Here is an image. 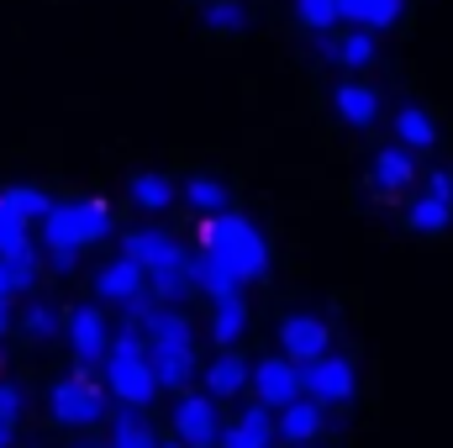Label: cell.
<instances>
[{
    "mask_svg": "<svg viewBox=\"0 0 453 448\" xmlns=\"http://www.w3.org/2000/svg\"><path fill=\"white\" fill-rule=\"evenodd\" d=\"M142 343H148V364L153 380L164 390H185L196 380V322L180 306H158L142 322Z\"/></svg>",
    "mask_w": 453,
    "mask_h": 448,
    "instance_id": "1",
    "label": "cell"
},
{
    "mask_svg": "<svg viewBox=\"0 0 453 448\" xmlns=\"http://www.w3.org/2000/svg\"><path fill=\"white\" fill-rule=\"evenodd\" d=\"M111 232V206L106 201H64L42 217V243H48V269L69 274L90 243Z\"/></svg>",
    "mask_w": 453,
    "mask_h": 448,
    "instance_id": "2",
    "label": "cell"
},
{
    "mask_svg": "<svg viewBox=\"0 0 453 448\" xmlns=\"http://www.w3.org/2000/svg\"><path fill=\"white\" fill-rule=\"evenodd\" d=\"M201 248L217 253L242 285L258 280V274L269 269V243H264V232L248 222V217H237V212H217V217H206V222H201Z\"/></svg>",
    "mask_w": 453,
    "mask_h": 448,
    "instance_id": "3",
    "label": "cell"
},
{
    "mask_svg": "<svg viewBox=\"0 0 453 448\" xmlns=\"http://www.w3.org/2000/svg\"><path fill=\"white\" fill-rule=\"evenodd\" d=\"M106 385H111V396L121 406H148L153 396H158V380H153V364H148V343L137 328H121L111 333V348H106Z\"/></svg>",
    "mask_w": 453,
    "mask_h": 448,
    "instance_id": "4",
    "label": "cell"
},
{
    "mask_svg": "<svg viewBox=\"0 0 453 448\" xmlns=\"http://www.w3.org/2000/svg\"><path fill=\"white\" fill-rule=\"evenodd\" d=\"M48 412L58 428H96L106 417V390L90 375H69L48 390Z\"/></svg>",
    "mask_w": 453,
    "mask_h": 448,
    "instance_id": "5",
    "label": "cell"
},
{
    "mask_svg": "<svg viewBox=\"0 0 453 448\" xmlns=\"http://www.w3.org/2000/svg\"><path fill=\"white\" fill-rule=\"evenodd\" d=\"M301 396L322 401V406H342L353 396V364L338 353H322L311 364H301Z\"/></svg>",
    "mask_w": 453,
    "mask_h": 448,
    "instance_id": "6",
    "label": "cell"
},
{
    "mask_svg": "<svg viewBox=\"0 0 453 448\" xmlns=\"http://www.w3.org/2000/svg\"><path fill=\"white\" fill-rule=\"evenodd\" d=\"M121 253H127L132 264H142L148 274L174 269V264H190V253H185L164 227H137V232H127V237H121Z\"/></svg>",
    "mask_w": 453,
    "mask_h": 448,
    "instance_id": "7",
    "label": "cell"
},
{
    "mask_svg": "<svg viewBox=\"0 0 453 448\" xmlns=\"http://www.w3.org/2000/svg\"><path fill=\"white\" fill-rule=\"evenodd\" d=\"M174 433H180V444L185 448H217V438H222L217 401H211L206 390L180 396V406H174Z\"/></svg>",
    "mask_w": 453,
    "mask_h": 448,
    "instance_id": "8",
    "label": "cell"
},
{
    "mask_svg": "<svg viewBox=\"0 0 453 448\" xmlns=\"http://www.w3.org/2000/svg\"><path fill=\"white\" fill-rule=\"evenodd\" d=\"M64 333H69V348H74L80 364H101L106 348H111V322H106L101 306H74L64 317Z\"/></svg>",
    "mask_w": 453,
    "mask_h": 448,
    "instance_id": "9",
    "label": "cell"
},
{
    "mask_svg": "<svg viewBox=\"0 0 453 448\" xmlns=\"http://www.w3.org/2000/svg\"><path fill=\"white\" fill-rule=\"evenodd\" d=\"M248 380H253V396H258L269 412H280V406H290V401L301 396V364H290L285 353H280V359H258Z\"/></svg>",
    "mask_w": 453,
    "mask_h": 448,
    "instance_id": "10",
    "label": "cell"
},
{
    "mask_svg": "<svg viewBox=\"0 0 453 448\" xmlns=\"http://www.w3.org/2000/svg\"><path fill=\"white\" fill-rule=\"evenodd\" d=\"M327 343H333V328H327L322 317H285V322H280V348H285L290 364H311V359H322Z\"/></svg>",
    "mask_w": 453,
    "mask_h": 448,
    "instance_id": "11",
    "label": "cell"
},
{
    "mask_svg": "<svg viewBox=\"0 0 453 448\" xmlns=\"http://www.w3.org/2000/svg\"><path fill=\"white\" fill-rule=\"evenodd\" d=\"M137 290H148V269H142V264H132L127 253H121V259H111V264H101V274H96V296H101L106 306L132 301Z\"/></svg>",
    "mask_w": 453,
    "mask_h": 448,
    "instance_id": "12",
    "label": "cell"
},
{
    "mask_svg": "<svg viewBox=\"0 0 453 448\" xmlns=\"http://www.w3.org/2000/svg\"><path fill=\"white\" fill-rule=\"evenodd\" d=\"M322 401H311V396H296L290 406H280V417H274V433L285 438V444H311L317 433H322Z\"/></svg>",
    "mask_w": 453,
    "mask_h": 448,
    "instance_id": "13",
    "label": "cell"
},
{
    "mask_svg": "<svg viewBox=\"0 0 453 448\" xmlns=\"http://www.w3.org/2000/svg\"><path fill=\"white\" fill-rule=\"evenodd\" d=\"M201 375H206V396H211V401H226V396H237V390L248 385V375H253V369H248V359H237L232 348H222Z\"/></svg>",
    "mask_w": 453,
    "mask_h": 448,
    "instance_id": "14",
    "label": "cell"
},
{
    "mask_svg": "<svg viewBox=\"0 0 453 448\" xmlns=\"http://www.w3.org/2000/svg\"><path fill=\"white\" fill-rule=\"evenodd\" d=\"M369 180H374V190H406V185L417 180V158H411V148H401V143H395V148H380Z\"/></svg>",
    "mask_w": 453,
    "mask_h": 448,
    "instance_id": "15",
    "label": "cell"
},
{
    "mask_svg": "<svg viewBox=\"0 0 453 448\" xmlns=\"http://www.w3.org/2000/svg\"><path fill=\"white\" fill-rule=\"evenodd\" d=\"M190 280H196V290H201V296H211V301L237 296V285H242V280H237V274L222 264V259H217V253H206V248L190 259Z\"/></svg>",
    "mask_w": 453,
    "mask_h": 448,
    "instance_id": "16",
    "label": "cell"
},
{
    "mask_svg": "<svg viewBox=\"0 0 453 448\" xmlns=\"http://www.w3.org/2000/svg\"><path fill=\"white\" fill-rule=\"evenodd\" d=\"M333 106H338V116L348 121V127H369V121L380 116V96H374L369 85H358V80H348V85H338V96H333Z\"/></svg>",
    "mask_w": 453,
    "mask_h": 448,
    "instance_id": "17",
    "label": "cell"
},
{
    "mask_svg": "<svg viewBox=\"0 0 453 448\" xmlns=\"http://www.w3.org/2000/svg\"><path fill=\"white\" fill-rule=\"evenodd\" d=\"M338 16L364 27V32H385L401 16V0H338Z\"/></svg>",
    "mask_w": 453,
    "mask_h": 448,
    "instance_id": "18",
    "label": "cell"
},
{
    "mask_svg": "<svg viewBox=\"0 0 453 448\" xmlns=\"http://www.w3.org/2000/svg\"><path fill=\"white\" fill-rule=\"evenodd\" d=\"M206 333L217 337L222 348H232L237 337L248 333V306H242V296H226V301H211V322H206Z\"/></svg>",
    "mask_w": 453,
    "mask_h": 448,
    "instance_id": "19",
    "label": "cell"
},
{
    "mask_svg": "<svg viewBox=\"0 0 453 448\" xmlns=\"http://www.w3.org/2000/svg\"><path fill=\"white\" fill-rule=\"evenodd\" d=\"M127 196H132V206H142V212H164V206L180 201V190H174L169 174H132Z\"/></svg>",
    "mask_w": 453,
    "mask_h": 448,
    "instance_id": "20",
    "label": "cell"
},
{
    "mask_svg": "<svg viewBox=\"0 0 453 448\" xmlns=\"http://www.w3.org/2000/svg\"><path fill=\"white\" fill-rule=\"evenodd\" d=\"M453 217V201L449 196H433V190H422L417 201H411V212H406V222L417 227V232H443Z\"/></svg>",
    "mask_w": 453,
    "mask_h": 448,
    "instance_id": "21",
    "label": "cell"
},
{
    "mask_svg": "<svg viewBox=\"0 0 453 448\" xmlns=\"http://www.w3.org/2000/svg\"><path fill=\"white\" fill-rule=\"evenodd\" d=\"M395 137H401V148L422 153V148H433V143H438V127H433V116H427V112L406 106V112L395 116Z\"/></svg>",
    "mask_w": 453,
    "mask_h": 448,
    "instance_id": "22",
    "label": "cell"
},
{
    "mask_svg": "<svg viewBox=\"0 0 453 448\" xmlns=\"http://www.w3.org/2000/svg\"><path fill=\"white\" fill-rule=\"evenodd\" d=\"M148 290L158 296V306H180V301L196 290V280H190V264H174V269H158V274H148Z\"/></svg>",
    "mask_w": 453,
    "mask_h": 448,
    "instance_id": "23",
    "label": "cell"
},
{
    "mask_svg": "<svg viewBox=\"0 0 453 448\" xmlns=\"http://www.w3.org/2000/svg\"><path fill=\"white\" fill-rule=\"evenodd\" d=\"M0 206H5L11 217H21L27 227H32V222H42V217L53 212V201H48L42 190H32V185H11V190L0 196Z\"/></svg>",
    "mask_w": 453,
    "mask_h": 448,
    "instance_id": "24",
    "label": "cell"
},
{
    "mask_svg": "<svg viewBox=\"0 0 453 448\" xmlns=\"http://www.w3.org/2000/svg\"><path fill=\"white\" fill-rule=\"evenodd\" d=\"M185 206L201 212V217H217V212H226V185L222 180H206V174L185 180Z\"/></svg>",
    "mask_w": 453,
    "mask_h": 448,
    "instance_id": "25",
    "label": "cell"
},
{
    "mask_svg": "<svg viewBox=\"0 0 453 448\" xmlns=\"http://www.w3.org/2000/svg\"><path fill=\"white\" fill-rule=\"evenodd\" d=\"M111 448H158L153 428H148V422L137 417V406L116 412V422H111Z\"/></svg>",
    "mask_w": 453,
    "mask_h": 448,
    "instance_id": "26",
    "label": "cell"
},
{
    "mask_svg": "<svg viewBox=\"0 0 453 448\" xmlns=\"http://www.w3.org/2000/svg\"><path fill=\"white\" fill-rule=\"evenodd\" d=\"M5 269H11V290L21 296V290H32L37 285V269H42V259H37V243H21V248H11L5 253Z\"/></svg>",
    "mask_w": 453,
    "mask_h": 448,
    "instance_id": "27",
    "label": "cell"
},
{
    "mask_svg": "<svg viewBox=\"0 0 453 448\" xmlns=\"http://www.w3.org/2000/svg\"><path fill=\"white\" fill-rule=\"evenodd\" d=\"M16 328L32 337V343H48V337H58L64 317H58V306H48V301H32V306L21 312V322H16Z\"/></svg>",
    "mask_w": 453,
    "mask_h": 448,
    "instance_id": "28",
    "label": "cell"
},
{
    "mask_svg": "<svg viewBox=\"0 0 453 448\" xmlns=\"http://www.w3.org/2000/svg\"><path fill=\"white\" fill-rule=\"evenodd\" d=\"M237 438H242V444H253V448L274 444V412H269L264 401H253V406L237 417Z\"/></svg>",
    "mask_w": 453,
    "mask_h": 448,
    "instance_id": "29",
    "label": "cell"
},
{
    "mask_svg": "<svg viewBox=\"0 0 453 448\" xmlns=\"http://www.w3.org/2000/svg\"><path fill=\"white\" fill-rule=\"evenodd\" d=\"M333 58H338L342 69H364V64L374 58V32H364V27H358V32L338 37V42H333Z\"/></svg>",
    "mask_w": 453,
    "mask_h": 448,
    "instance_id": "30",
    "label": "cell"
},
{
    "mask_svg": "<svg viewBox=\"0 0 453 448\" xmlns=\"http://www.w3.org/2000/svg\"><path fill=\"white\" fill-rule=\"evenodd\" d=\"M296 16L311 27V32H333L342 16H338V0H296Z\"/></svg>",
    "mask_w": 453,
    "mask_h": 448,
    "instance_id": "31",
    "label": "cell"
},
{
    "mask_svg": "<svg viewBox=\"0 0 453 448\" xmlns=\"http://www.w3.org/2000/svg\"><path fill=\"white\" fill-rule=\"evenodd\" d=\"M206 27H211V32H242V27H248V11H242L237 0H211V5H206Z\"/></svg>",
    "mask_w": 453,
    "mask_h": 448,
    "instance_id": "32",
    "label": "cell"
},
{
    "mask_svg": "<svg viewBox=\"0 0 453 448\" xmlns=\"http://www.w3.org/2000/svg\"><path fill=\"white\" fill-rule=\"evenodd\" d=\"M153 312H158V296H153V290H137L132 301H121V328H137V333H142V322H148Z\"/></svg>",
    "mask_w": 453,
    "mask_h": 448,
    "instance_id": "33",
    "label": "cell"
},
{
    "mask_svg": "<svg viewBox=\"0 0 453 448\" xmlns=\"http://www.w3.org/2000/svg\"><path fill=\"white\" fill-rule=\"evenodd\" d=\"M21 412H27V396H21V385L0 380V422H5V428H16V422H21Z\"/></svg>",
    "mask_w": 453,
    "mask_h": 448,
    "instance_id": "34",
    "label": "cell"
},
{
    "mask_svg": "<svg viewBox=\"0 0 453 448\" xmlns=\"http://www.w3.org/2000/svg\"><path fill=\"white\" fill-rule=\"evenodd\" d=\"M21 243H32V237H27V222L0 206V253H11V248H21Z\"/></svg>",
    "mask_w": 453,
    "mask_h": 448,
    "instance_id": "35",
    "label": "cell"
},
{
    "mask_svg": "<svg viewBox=\"0 0 453 448\" xmlns=\"http://www.w3.org/2000/svg\"><path fill=\"white\" fill-rule=\"evenodd\" d=\"M427 190H433V196H449V201H453V174H443V169H438V174H427Z\"/></svg>",
    "mask_w": 453,
    "mask_h": 448,
    "instance_id": "36",
    "label": "cell"
},
{
    "mask_svg": "<svg viewBox=\"0 0 453 448\" xmlns=\"http://www.w3.org/2000/svg\"><path fill=\"white\" fill-rule=\"evenodd\" d=\"M16 290H11V269H5V253H0V301H11Z\"/></svg>",
    "mask_w": 453,
    "mask_h": 448,
    "instance_id": "37",
    "label": "cell"
},
{
    "mask_svg": "<svg viewBox=\"0 0 453 448\" xmlns=\"http://www.w3.org/2000/svg\"><path fill=\"white\" fill-rule=\"evenodd\" d=\"M0 333H11V301H0Z\"/></svg>",
    "mask_w": 453,
    "mask_h": 448,
    "instance_id": "38",
    "label": "cell"
},
{
    "mask_svg": "<svg viewBox=\"0 0 453 448\" xmlns=\"http://www.w3.org/2000/svg\"><path fill=\"white\" fill-rule=\"evenodd\" d=\"M74 448H111V444H96V438H80Z\"/></svg>",
    "mask_w": 453,
    "mask_h": 448,
    "instance_id": "39",
    "label": "cell"
},
{
    "mask_svg": "<svg viewBox=\"0 0 453 448\" xmlns=\"http://www.w3.org/2000/svg\"><path fill=\"white\" fill-rule=\"evenodd\" d=\"M0 448H11V428L5 422H0Z\"/></svg>",
    "mask_w": 453,
    "mask_h": 448,
    "instance_id": "40",
    "label": "cell"
},
{
    "mask_svg": "<svg viewBox=\"0 0 453 448\" xmlns=\"http://www.w3.org/2000/svg\"><path fill=\"white\" fill-rule=\"evenodd\" d=\"M164 448H185V444H164Z\"/></svg>",
    "mask_w": 453,
    "mask_h": 448,
    "instance_id": "41",
    "label": "cell"
},
{
    "mask_svg": "<svg viewBox=\"0 0 453 448\" xmlns=\"http://www.w3.org/2000/svg\"><path fill=\"white\" fill-rule=\"evenodd\" d=\"M264 448H274V444H264Z\"/></svg>",
    "mask_w": 453,
    "mask_h": 448,
    "instance_id": "42",
    "label": "cell"
}]
</instances>
